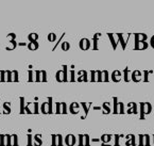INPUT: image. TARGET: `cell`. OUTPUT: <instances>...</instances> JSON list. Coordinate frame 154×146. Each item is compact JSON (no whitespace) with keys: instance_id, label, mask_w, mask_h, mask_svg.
I'll return each instance as SVG.
<instances>
[{"instance_id":"d6986e66","label":"cell","mask_w":154,"mask_h":146,"mask_svg":"<svg viewBox=\"0 0 154 146\" xmlns=\"http://www.w3.org/2000/svg\"><path fill=\"white\" fill-rule=\"evenodd\" d=\"M32 74H33V71H29V81H33V78H32Z\"/></svg>"},{"instance_id":"3957f363","label":"cell","mask_w":154,"mask_h":146,"mask_svg":"<svg viewBox=\"0 0 154 146\" xmlns=\"http://www.w3.org/2000/svg\"><path fill=\"white\" fill-rule=\"evenodd\" d=\"M75 140L73 135H67V137H66V144H67L68 146H72L73 144H75Z\"/></svg>"},{"instance_id":"2e32d148","label":"cell","mask_w":154,"mask_h":146,"mask_svg":"<svg viewBox=\"0 0 154 146\" xmlns=\"http://www.w3.org/2000/svg\"><path fill=\"white\" fill-rule=\"evenodd\" d=\"M62 49L63 50H68L69 49V43H67V42H65V43H63L62 44Z\"/></svg>"},{"instance_id":"e0dca14e","label":"cell","mask_w":154,"mask_h":146,"mask_svg":"<svg viewBox=\"0 0 154 146\" xmlns=\"http://www.w3.org/2000/svg\"><path fill=\"white\" fill-rule=\"evenodd\" d=\"M42 74H43V78H42V81H44V82H46L47 81V75H46V71H42Z\"/></svg>"},{"instance_id":"cb8c5ba5","label":"cell","mask_w":154,"mask_h":146,"mask_svg":"<svg viewBox=\"0 0 154 146\" xmlns=\"http://www.w3.org/2000/svg\"><path fill=\"white\" fill-rule=\"evenodd\" d=\"M0 113H1V103H0Z\"/></svg>"},{"instance_id":"5bb4252c","label":"cell","mask_w":154,"mask_h":146,"mask_svg":"<svg viewBox=\"0 0 154 146\" xmlns=\"http://www.w3.org/2000/svg\"><path fill=\"white\" fill-rule=\"evenodd\" d=\"M12 137H13V145L18 146V137H17V135H12Z\"/></svg>"},{"instance_id":"4fadbf2b","label":"cell","mask_w":154,"mask_h":146,"mask_svg":"<svg viewBox=\"0 0 154 146\" xmlns=\"http://www.w3.org/2000/svg\"><path fill=\"white\" fill-rule=\"evenodd\" d=\"M48 40H49V42H54L57 40V35L54 33H49L48 34Z\"/></svg>"},{"instance_id":"ac0fdd59","label":"cell","mask_w":154,"mask_h":146,"mask_svg":"<svg viewBox=\"0 0 154 146\" xmlns=\"http://www.w3.org/2000/svg\"><path fill=\"white\" fill-rule=\"evenodd\" d=\"M8 36H9L11 40H15V39H16V35H15V33H9V34H8Z\"/></svg>"},{"instance_id":"9a60e30c","label":"cell","mask_w":154,"mask_h":146,"mask_svg":"<svg viewBox=\"0 0 154 146\" xmlns=\"http://www.w3.org/2000/svg\"><path fill=\"white\" fill-rule=\"evenodd\" d=\"M63 74H64V81H67V66L64 65L63 66Z\"/></svg>"},{"instance_id":"8992f818","label":"cell","mask_w":154,"mask_h":146,"mask_svg":"<svg viewBox=\"0 0 154 146\" xmlns=\"http://www.w3.org/2000/svg\"><path fill=\"white\" fill-rule=\"evenodd\" d=\"M57 80L59 81V82H62V81H64V74H63V69L62 71H59L57 73Z\"/></svg>"},{"instance_id":"52a82bcc","label":"cell","mask_w":154,"mask_h":146,"mask_svg":"<svg viewBox=\"0 0 154 146\" xmlns=\"http://www.w3.org/2000/svg\"><path fill=\"white\" fill-rule=\"evenodd\" d=\"M28 39H29L30 42H35L38 39V35H37V33H31V34L28 35Z\"/></svg>"},{"instance_id":"8fae6325","label":"cell","mask_w":154,"mask_h":146,"mask_svg":"<svg viewBox=\"0 0 154 146\" xmlns=\"http://www.w3.org/2000/svg\"><path fill=\"white\" fill-rule=\"evenodd\" d=\"M5 139H7V146H12V141L11 140L13 139V137L10 135H5Z\"/></svg>"},{"instance_id":"7c38bea8","label":"cell","mask_w":154,"mask_h":146,"mask_svg":"<svg viewBox=\"0 0 154 146\" xmlns=\"http://www.w3.org/2000/svg\"><path fill=\"white\" fill-rule=\"evenodd\" d=\"M13 75H14V81H15V82H18L19 81V78H18V71H16V69H14L13 71Z\"/></svg>"},{"instance_id":"7a4b0ae2","label":"cell","mask_w":154,"mask_h":146,"mask_svg":"<svg viewBox=\"0 0 154 146\" xmlns=\"http://www.w3.org/2000/svg\"><path fill=\"white\" fill-rule=\"evenodd\" d=\"M2 109L5 110V114H9V113H11V103H8V101H5V103H2Z\"/></svg>"},{"instance_id":"9c48e42d","label":"cell","mask_w":154,"mask_h":146,"mask_svg":"<svg viewBox=\"0 0 154 146\" xmlns=\"http://www.w3.org/2000/svg\"><path fill=\"white\" fill-rule=\"evenodd\" d=\"M19 100H20V103H19V105H20V112H19V113L23 114V113H25V98L20 97Z\"/></svg>"},{"instance_id":"30bf717a","label":"cell","mask_w":154,"mask_h":146,"mask_svg":"<svg viewBox=\"0 0 154 146\" xmlns=\"http://www.w3.org/2000/svg\"><path fill=\"white\" fill-rule=\"evenodd\" d=\"M7 139H5V135H0V146H5L7 145Z\"/></svg>"},{"instance_id":"277c9868","label":"cell","mask_w":154,"mask_h":146,"mask_svg":"<svg viewBox=\"0 0 154 146\" xmlns=\"http://www.w3.org/2000/svg\"><path fill=\"white\" fill-rule=\"evenodd\" d=\"M28 48H29L30 50H36L37 48H38V43H37V41L30 42V44H28Z\"/></svg>"},{"instance_id":"ffe728a7","label":"cell","mask_w":154,"mask_h":146,"mask_svg":"<svg viewBox=\"0 0 154 146\" xmlns=\"http://www.w3.org/2000/svg\"><path fill=\"white\" fill-rule=\"evenodd\" d=\"M45 109H46V103H43V106H42V112H43V113H47Z\"/></svg>"},{"instance_id":"6da1fadb","label":"cell","mask_w":154,"mask_h":146,"mask_svg":"<svg viewBox=\"0 0 154 146\" xmlns=\"http://www.w3.org/2000/svg\"><path fill=\"white\" fill-rule=\"evenodd\" d=\"M79 46L82 50H87V49H89V47H91V42L87 39H82L81 41H80Z\"/></svg>"},{"instance_id":"5b68a950","label":"cell","mask_w":154,"mask_h":146,"mask_svg":"<svg viewBox=\"0 0 154 146\" xmlns=\"http://www.w3.org/2000/svg\"><path fill=\"white\" fill-rule=\"evenodd\" d=\"M5 75H7V71L1 69V71H0V81H1V82L7 81V77H5Z\"/></svg>"},{"instance_id":"44dd1931","label":"cell","mask_w":154,"mask_h":146,"mask_svg":"<svg viewBox=\"0 0 154 146\" xmlns=\"http://www.w3.org/2000/svg\"><path fill=\"white\" fill-rule=\"evenodd\" d=\"M34 108H35V112H34V113H38V105L35 103V105H34Z\"/></svg>"},{"instance_id":"ba28073f","label":"cell","mask_w":154,"mask_h":146,"mask_svg":"<svg viewBox=\"0 0 154 146\" xmlns=\"http://www.w3.org/2000/svg\"><path fill=\"white\" fill-rule=\"evenodd\" d=\"M13 71H7V81L8 82H12V81H14V79H13Z\"/></svg>"},{"instance_id":"603a6c76","label":"cell","mask_w":154,"mask_h":146,"mask_svg":"<svg viewBox=\"0 0 154 146\" xmlns=\"http://www.w3.org/2000/svg\"><path fill=\"white\" fill-rule=\"evenodd\" d=\"M151 45H152V47L154 48V36H153V37H152V39H151Z\"/></svg>"},{"instance_id":"7402d4cb","label":"cell","mask_w":154,"mask_h":146,"mask_svg":"<svg viewBox=\"0 0 154 146\" xmlns=\"http://www.w3.org/2000/svg\"><path fill=\"white\" fill-rule=\"evenodd\" d=\"M31 140H32V137L31 135H28V145H31Z\"/></svg>"}]
</instances>
